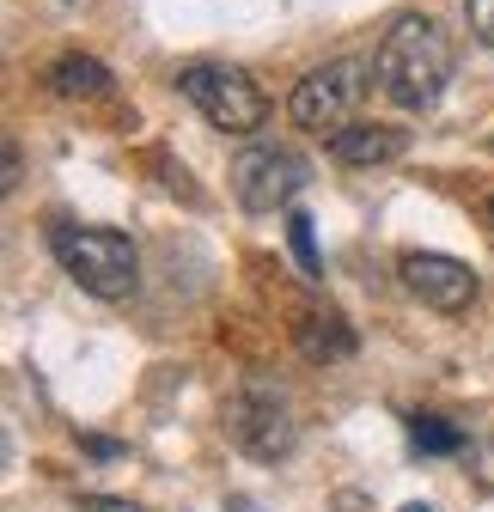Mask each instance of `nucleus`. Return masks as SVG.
<instances>
[{
	"instance_id": "9b49d317",
	"label": "nucleus",
	"mask_w": 494,
	"mask_h": 512,
	"mask_svg": "<svg viewBox=\"0 0 494 512\" xmlns=\"http://www.w3.org/2000/svg\"><path fill=\"white\" fill-rule=\"evenodd\" d=\"M409 439H415V452H440V458L464 452V433L452 421H440V415H415L409 421Z\"/></svg>"
},
{
	"instance_id": "9d476101",
	"label": "nucleus",
	"mask_w": 494,
	"mask_h": 512,
	"mask_svg": "<svg viewBox=\"0 0 494 512\" xmlns=\"http://www.w3.org/2000/svg\"><path fill=\"white\" fill-rule=\"evenodd\" d=\"M49 92L55 98H104L110 92V68L104 61H92V55H61L55 68H49Z\"/></svg>"
},
{
	"instance_id": "f3484780",
	"label": "nucleus",
	"mask_w": 494,
	"mask_h": 512,
	"mask_svg": "<svg viewBox=\"0 0 494 512\" xmlns=\"http://www.w3.org/2000/svg\"><path fill=\"white\" fill-rule=\"evenodd\" d=\"M488 214H494V202H488Z\"/></svg>"
},
{
	"instance_id": "0eeeda50",
	"label": "nucleus",
	"mask_w": 494,
	"mask_h": 512,
	"mask_svg": "<svg viewBox=\"0 0 494 512\" xmlns=\"http://www.w3.org/2000/svg\"><path fill=\"white\" fill-rule=\"evenodd\" d=\"M397 275H403V287H409L427 311L458 317V311H470V305H476V275L458 263V256H440V250H409L403 263H397Z\"/></svg>"
},
{
	"instance_id": "6e6552de",
	"label": "nucleus",
	"mask_w": 494,
	"mask_h": 512,
	"mask_svg": "<svg viewBox=\"0 0 494 512\" xmlns=\"http://www.w3.org/2000/svg\"><path fill=\"white\" fill-rule=\"evenodd\" d=\"M403 153H409V135L391 122H348L330 135L336 165H385V159H403Z\"/></svg>"
},
{
	"instance_id": "2eb2a0df",
	"label": "nucleus",
	"mask_w": 494,
	"mask_h": 512,
	"mask_svg": "<svg viewBox=\"0 0 494 512\" xmlns=\"http://www.w3.org/2000/svg\"><path fill=\"white\" fill-rule=\"evenodd\" d=\"M482 482H488V488H494V439H488V445H482Z\"/></svg>"
},
{
	"instance_id": "f03ea898",
	"label": "nucleus",
	"mask_w": 494,
	"mask_h": 512,
	"mask_svg": "<svg viewBox=\"0 0 494 512\" xmlns=\"http://www.w3.org/2000/svg\"><path fill=\"white\" fill-rule=\"evenodd\" d=\"M49 250L61 275L74 287H86L92 299L104 305H122L135 287H141V256H135V238L116 232V226H55L49 232Z\"/></svg>"
},
{
	"instance_id": "ddd939ff",
	"label": "nucleus",
	"mask_w": 494,
	"mask_h": 512,
	"mask_svg": "<svg viewBox=\"0 0 494 512\" xmlns=\"http://www.w3.org/2000/svg\"><path fill=\"white\" fill-rule=\"evenodd\" d=\"M464 25L476 31V43L494 49V0H464Z\"/></svg>"
},
{
	"instance_id": "4468645a",
	"label": "nucleus",
	"mask_w": 494,
	"mask_h": 512,
	"mask_svg": "<svg viewBox=\"0 0 494 512\" xmlns=\"http://www.w3.org/2000/svg\"><path fill=\"white\" fill-rule=\"evenodd\" d=\"M86 512H141L135 500H116V494H86Z\"/></svg>"
},
{
	"instance_id": "39448f33",
	"label": "nucleus",
	"mask_w": 494,
	"mask_h": 512,
	"mask_svg": "<svg viewBox=\"0 0 494 512\" xmlns=\"http://www.w3.org/2000/svg\"><path fill=\"white\" fill-rule=\"evenodd\" d=\"M360 98H366V61H330V68H312L293 86L287 116L312 135H336V128L354 122Z\"/></svg>"
},
{
	"instance_id": "1a4fd4ad",
	"label": "nucleus",
	"mask_w": 494,
	"mask_h": 512,
	"mask_svg": "<svg viewBox=\"0 0 494 512\" xmlns=\"http://www.w3.org/2000/svg\"><path fill=\"white\" fill-rule=\"evenodd\" d=\"M293 342H299V354L305 360H318V366H330V360H348L354 354V330L342 324V317L330 311H312V317H305V324H293Z\"/></svg>"
},
{
	"instance_id": "f257e3e1",
	"label": "nucleus",
	"mask_w": 494,
	"mask_h": 512,
	"mask_svg": "<svg viewBox=\"0 0 494 512\" xmlns=\"http://www.w3.org/2000/svg\"><path fill=\"white\" fill-rule=\"evenodd\" d=\"M373 74H379V86H385L391 104H403V110H434L440 92H446V80H452V37L434 19L403 13L385 31V43H379Z\"/></svg>"
},
{
	"instance_id": "f8f14e48",
	"label": "nucleus",
	"mask_w": 494,
	"mask_h": 512,
	"mask_svg": "<svg viewBox=\"0 0 494 512\" xmlns=\"http://www.w3.org/2000/svg\"><path fill=\"white\" fill-rule=\"evenodd\" d=\"M287 244H293V256H299V275H305V281H324L318 244H312V220H305V214H287Z\"/></svg>"
},
{
	"instance_id": "423d86ee",
	"label": "nucleus",
	"mask_w": 494,
	"mask_h": 512,
	"mask_svg": "<svg viewBox=\"0 0 494 512\" xmlns=\"http://www.w3.org/2000/svg\"><path fill=\"white\" fill-rule=\"evenodd\" d=\"M305 189V159L293 147H251L232 159V196L244 214H275Z\"/></svg>"
},
{
	"instance_id": "dca6fc26",
	"label": "nucleus",
	"mask_w": 494,
	"mask_h": 512,
	"mask_svg": "<svg viewBox=\"0 0 494 512\" xmlns=\"http://www.w3.org/2000/svg\"><path fill=\"white\" fill-rule=\"evenodd\" d=\"M403 512H427V506H403Z\"/></svg>"
},
{
	"instance_id": "20e7f679",
	"label": "nucleus",
	"mask_w": 494,
	"mask_h": 512,
	"mask_svg": "<svg viewBox=\"0 0 494 512\" xmlns=\"http://www.w3.org/2000/svg\"><path fill=\"white\" fill-rule=\"evenodd\" d=\"M226 433L244 458H257V464H281L293 445H299V421L287 409V397L275 391V384H244V391L226 403Z\"/></svg>"
},
{
	"instance_id": "7ed1b4c3",
	"label": "nucleus",
	"mask_w": 494,
	"mask_h": 512,
	"mask_svg": "<svg viewBox=\"0 0 494 512\" xmlns=\"http://www.w3.org/2000/svg\"><path fill=\"white\" fill-rule=\"evenodd\" d=\"M183 98H190L214 128L226 135H257L269 122V98L257 92V80L244 68H214V61H196V68H183Z\"/></svg>"
}]
</instances>
